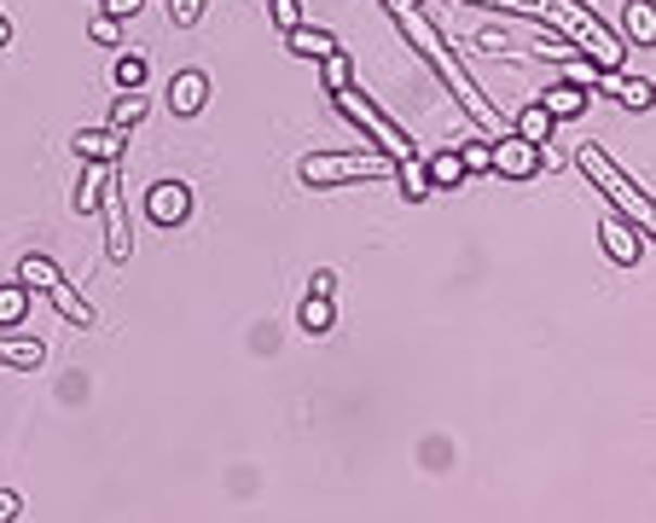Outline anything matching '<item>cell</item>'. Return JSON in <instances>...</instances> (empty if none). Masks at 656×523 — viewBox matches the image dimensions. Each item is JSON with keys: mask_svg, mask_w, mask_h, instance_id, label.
<instances>
[{"mask_svg": "<svg viewBox=\"0 0 656 523\" xmlns=\"http://www.w3.org/2000/svg\"><path fill=\"white\" fill-rule=\"evenodd\" d=\"M331 99H338V111H343L349 123H355V128L366 134V140H373V151H383L390 163H407V158H418V151H413V140H407V134H401V128H395L390 116H383V111H378L366 94H355V88H338Z\"/></svg>", "mask_w": 656, "mask_h": 523, "instance_id": "5b68a950", "label": "cell"}, {"mask_svg": "<svg viewBox=\"0 0 656 523\" xmlns=\"http://www.w3.org/2000/svg\"><path fill=\"white\" fill-rule=\"evenodd\" d=\"M111 169H116V163H88V169H81V180H76V198H71V204H76V215H93V210H99V198H105V180H111Z\"/></svg>", "mask_w": 656, "mask_h": 523, "instance_id": "5bb4252c", "label": "cell"}, {"mask_svg": "<svg viewBox=\"0 0 656 523\" xmlns=\"http://www.w3.org/2000/svg\"><path fill=\"white\" fill-rule=\"evenodd\" d=\"M18 285H29V291H47V302H53V309H59L64 320H71V326H99L93 302L81 297L76 285L59 274V262H53V257H41V250L18 262Z\"/></svg>", "mask_w": 656, "mask_h": 523, "instance_id": "3957f363", "label": "cell"}, {"mask_svg": "<svg viewBox=\"0 0 656 523\" xmlns=\"http://www.w3.org/2000/svg\"><path fill=\"white\" fill-rule=\"evenodd\" d=\"M576 169L598 187V198H610V210L621 215V222H633V227L651 239V233H656V198L639 187V180L610 158V151H604L598 140H581V146H576Z\"/></svg>", "mask_w": 656, "mask_h": 523, "instance_id": "7a4b0ae2", "label": "cell"}, {"mask_svg": "<svg viewBox=\"0 0 656 523\" xmlns=\"http://www.w3.org/2000/svg\"><path fill=\"white\" fill-rule=\"evenodd\" d=\"M146 111H151L146 88H140V94L123 88V94H116V105H111V128H134V123H146Z\"/></svg>", "mask_w": 656, "mask_h": 523, "instance_id": "ffe728a7", "label": "cell"}, {"mask_svg": "<svg viewBox=\"0 0 656 523\" xmlns=\"http://www.w3.org/2000/svg\"><path fill=\"white\" fill-rule=\"evenodd\" d=\"M628 36H633V47H656V12H651V0H628Z\"/></svg>", "mask_w": 656, "mask_h": 523, "instance_id": "44dd1931", "label": "cell"}, {"mask_svg": "<svg viewBox=\"0 0 656 523\" xmlns=\"http://www.w3.org/2000/svg\"><path fill=\"white\" fill-rule=\"evenodd\" d=\"M204 99H210L204 71H180V76L169 82V111H175V116H198V111H204Z\"/></svg>", "mask_w": 656, "mask_h": 523, "instance_id": "7c38bea8", "label": "cell"}, {"mask_svg": "<svg viewBox=\"0 0 656 523\" xmlns=\"http://www.w3.org/2000/svg\"><path fill=\"white\" fill-rule=\"evenodd\" d=\"M488 169H494V175H506V180H534L546 163H541V146H534V140L500 134V140L488 146Z\"/></svg>", "mask_w": 656, "mask_h": 523, "instance_id": "8992f818", "label": "cell"}, {"mask_svg": "<svg viewBox=\"0 0 656 523\" xmlns=\"http://www.w3.org/2000/svg\"><path fill=\"white\" fill-rule=\"evenodd\" d=\"M331 285H338V274H331V267H319V274L308 279V297H331Z\"/></svg>", "mask_w": 656, "mask_h": 523, "instance_id": "1f68e13d", "label": "cell"}, {"mask_svg": "<svg viewBox=\"0 0 656 523\" xmlns=\"http://www.w3.org/2000/svg\"><path fill=\"white\" fill-rule=\"evenodd\" d=\"M541 105L552 123H569V116H581L586 111V88H576V82H558V88H546L541 94Z\"/></svg>", "mask_w": 656, "mask_h": 523, "instance_id": "2e32d148", "label": "cell"}, {"mask_svg": "<svg viewBox=\"0 0 656 523\" xmlns=\"http://www.w3.org/2000/svg\"><path fill=\"white\" fill-rule=\"evenodd\" d=\"M116 88H146V59L140 53H123V59H116Z\"/></svg>", "mask_w": 656, "mask_h": 523, "instance_id": "d4e9b609", "label": "cell"}, {"mask_svg": "<svg viewBox=\"0 0 656 523\" xmlns=\"http://www.w3.org/2000/svg\"><path fill=\"white\" fill-rule=\"evenodd\" d=\"M395 175H401V192L413 198H430V175H425V158H407V163H395Z\"/></svg>", "mask_w": 656, "mask_h": 523, "instance_id": "7402d4cb", "label": "cell"}, {"mask_svg": "<svg viewBox=\"0 0 656 523\" xmlns=\"http://www.w3.org/2000/svg\"><path fill=\"white\" fill-rule=\"evenodd\" d=\"M0 47H12V24H7V12H0Z\"/></svg>", "mask_w": 656, "mask_h": 523, "instance_id": "d6a6232c", "label": "cell"}, {"mask_svg": "<svg viewBox=\"0 0 656 523\" xmlns=\"http://www.w3.org/2000/svg\"><path fill=\"white\" fill-rule=\"evenodd\" d=\"M390 158L383 151H314L302 158V187H343V180H373V175H390Z\"/></svg>", "mask_w": 656, "mask_h": 523, "instance_id": "277c9868", "label": "cell"}, {"mask_svg": "<svg viewBox=\"0 0 656 523\" xmlns=\"http://www.w3.org/2000/svg\"><path fill=\"white\" fill-rule=\"evenodd\" d=\"M24 314H29V285L7 279V285H0V332L24 326Z\"/></svg>", "mask_w": 656, "mask_h": 523, "instance_id": "d6986e66", "label": "cell"}, {"mask_svg": "<svg viewBox=\"0 0 656 523\" xmlns=\"http://www.w3.org/2000/svg\"><path fill=\"white\" fill-rule=\"evenodd\" d=\"M140 210H146L151 227H180L192 215V187H187V180H157V187L146 192Z\"/></svg>", "mask_w": 656, "mask_h": 523, "instance_id": "ba28073f", "label": "cell"}, {"mask_svg": "<svg viewBox=\"0 0 656 523\" xmlns=\"http://www.w3.org/2000/svg\"><path fill=\"white\" fill-rule=\"evenodd\" d=\"M425 175H430V192L436 187H465V163H459V151H436V158H425Z\"/></svg>", "mask_w": 656, "mask_h": 523, "instance_id": "ac0fdd59", "label": "cell"}, {"mask_svg": "<svg viewBox=\"0 0 656 523\" xmlns=\"http://www.w3.org/2000/svg\"><path fill=\"white\" fill-rule=\"evenodd\" d=\"M76 151H81V163H116L128 151V140H123V128H81L76 134Z\"/></svg>", "mask_w": 656, "mask_h": 523, "instance_id": "8fae6325", "label": "cell"}, {"mask_svg": "<svg viewBox=\"0 0 656 523\" xmlns=\"http://www.w3.org/2000/svg\"><path fill=\"white\" fill-rule=\"evenodd\" d=\"M552 128H558V123L546 116V105H541V99H534V105H523V111L512 116V134H517V140H534V146H546V140H552Z\"/></svg>", "mask_w": 656, "mask_h": 523, "instance_id": "e0dca14e", "label": "cell"}, {"mask_svg": "<svg viewBox=\"0 0 656 523\" xmlns=\"http://www.w3.org/2000/svg\"><path fill=\"white\" fill-rule=\"evenodd\" d=\"M470 53H488V59H506V53H512V36H506V29H482V36L470 41Z\"/></svg>", "mask_w": 656, "mask_h": 523, "instance_id": "484cf974", "label": "cell"}, {"mask_svg": "<svg viewBox=\"0 0 656 523\" xmlns=\"http://www.w3.org/2000/svg\"><path fill=\"white\" fill-rule=\"evenodd\" d=\"M378 7H383V12H390V18H395V29H401V36H407V47H418L430 71L447 82V94H453V99H459V105L470 111V128H482L488 140H500V134H512V116H506V111H494V99H488V94L477 88V82H470V71L459 64V53H453V47L442 41V29L430 24V12H418L413 0H378Z\"/></svg>", "mask_w": 656, "mask_h": 523, "instance_id": "6da1fadb", "label": "cell"}, {"mask_svg": "<svg viewBox=\"0 0 656 523\" xmlns=\"http://www.w3.org/2000/svg\"><path fill=\"white\" fill-rule=\"evenodd\" d=\"M169 18H175V29H192L204 18V0H169Z\"/></svg>", "mask_w": 656, "mask_h": 523, "instance_id": "4316f807", "label": "cell"}, {"mask_svg": "<svg viewBox=\"0 0 656 523\" xmlns=\"http://www.w3.org/2000/svg\"><path fill=\"white\" fill-rule=\"evenodd\" d=\"M285 47H291L297 59H326V53H338V36H331V29H314V24H297V29H285Z\"/></svg>", "mask_w": 656, "mask_h": 523, "instance_id": "4fadbf2b", "label": "cell"}, {"mask_svg": "<svg viewBox=\"0 0 656 523\" xmlns=\"http://www.w3.org/2000/svg\"><path fill=\"white\" fill-rule=\"evenodd\" d=\"M598 245H604V257H610L616 267H633L639 257H645V233H639L633 222H621L616 210H604V222H598Z\"/></svg>", "mask_w": 656, "mask_h": 523, "instance_id": "9c48e42d", "label": "cell"}, {"mask_svg": "<svg viewBox=\"0 0 656 523\" xmlns=\"http://www.w3.org/2000/svg\"><path fill=\"white\" fill-rule=\"evenodd\" d=\"M140 7H146V0H99V12H105V18H116V24H123V18H134Z\"/></svg>", "mask_w": 656, "mask_h": 523, "instance_id": "f546056e", "label": "cell"}, {"mask_svg": "<svg viewBox=\"0 0 656 523\" xmlns=\"http://www.w3.org/2000/svg\"><path fill=\"white\" fill-rule=\"evenodd\" d=\"M0 366H24V373H36V366H47V349L36 344V337L0 332Z\"/></svg>", "mask_w": 656, "mask_h": 523, "instance_id": "9a60e30c", "label": "cell"}, {"mask_svg": "<svg viewBox=\"0 0 656 523\" xmlns=\"http://www.w3.org/2000/svg\"><path fill=\"white\" fill-rule=\"evenodd\" d=\"M319 64H326V88H331V94H338V88H355V64H349L343 47H338V53H326Z\"/></svg>", "mask_w": 656, "mask_h": 523, "instance_id": "cb8c5ba5", "label": "cell"}, {"mask_svg": "<svg viewBox=\"0 0 656 523\" xmlns=\"http://www.w3.org/2000/svg\"><path fill=\"white\" fill-rule=\"evenodd\" d=\"M302 332H314V337H326L331 332V297H308V302H302Z\"/></svg>", "mask_w": 656, "mask_h": 523, "instance_id": "603a6c76", "label": "cell"}, {"mask_svg": "<svg viewBox=\"0 0 656 523\" xmlns=\"http://www.w3.org/2000/svg\"><path fill=\"white\" fill-rule=\"evenodd\" d=\"M593 88H604V94H616V99H621V105H628V111H651V105H656V88H651L645 76H621V71H598V82H593Z\"/></svg>", "mask_w": 656, "mask_h": 523, "instance_id": "30bf717a", "label": "cell"}, {"mask_svg": "<svg viewBox=\"0 0 656 523\" xmlns=\"http://www.w3.org/2000/svg\"><path fill=\"white\" fill-rule=\"evenodd\" d=\"M18 512H24V500L12 488H0V523H18Z\"/></svg>", "mask_w": 656, "mask_h": 523, "instance_id": "4dcf8cb0", "label": "cell"}, {"mask_svg": "<svg viewBox=\"0 0 656 523\" xmlns=\"http://www.w3.org/2000/svg\"><path fill=\"white\" fill-rule=\"evenodd\" d=\"M267 7H274V24L279 29H297L302 24V7H297V0H267Z\"/></svg>", "mask_w": 656, "mask_h": 523, "instance_id": "f1b7e54d", "label": "cell"}, {"mask_svg": "<svg viewBox=\"0 0 656 523\" xmlns=\"http://www.w3.org/2000/svg\"><path fill=\"white\" fill-rule=\"evenodd\" d=\"M93 41H99V47H123V24L99 12V18H93Z\"/></svg>", "mask_w": 656, "mask_h": 523, "instance_id": "83f0119b", "label": "cell"}, {"mask_svg": "<svg viewBox=\"0 0 656 523\" xmlns=\"http://www.w3.org/2000/svg\"><path fill=\"white\" fill-rule=\"evenodd\" d=\"M99 215H105V257L111 262H128L134 257V233H128V198L116 192V169L105 180V198H99Z\"/></svg>", "mask_w": 656, "mask_h": 523, "instance_id": "52a82bcc", "label": "cell"}]
</instances>
